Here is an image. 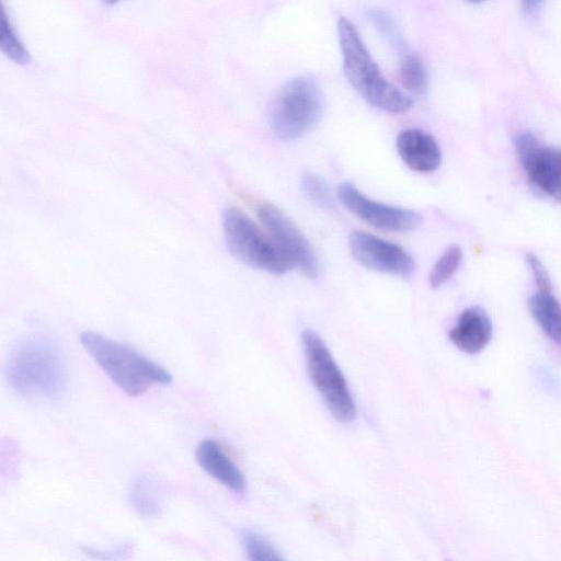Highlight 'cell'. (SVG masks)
I'll use <instances>...</instances> for the list:
<instances>
[{
    "label": "cell",
    "mask_w": 561,
    "mask_h": 561,
    "mask_svg": "<svg viewBox=\"0 0 561 561\" xmlns=\"http://www.w3.org/2000/svg\"><path fill=\"white\" fill-rule=\"evenodd\" d=\"M10 388L27 399L54 400L67 389L68 370L59 345L44 334H31L11 350L5 364Z\"/></svg>",
    "instance_id": "1"
},
{
    "label": "cell",
    "mask_w": 561,
    "mask_h": 561,
    "mask_svg": "<svg viewBox=\"0 0 561 561\" xmlns=\"http://www.w3.org/2000/svg\"><path fill=\"white\" fill-rule=\"evenodd\" d=\"M337 37L346 79L370 105L394 114L404 113L412 106L411 98L382 75L347 18L339 19Z\"/></svg>",
    "instance_id": "2"
},
{
    "label": "cell",
    "mask_w": 561,
    "mask_h": 561,
    "mask_svg": "<svg viewBox=\"0 0 561 561\" xmlns=\"http://www.w3.org/2000/svg\"><path fill=\"white\" fill-rule=\"evenodd\" d=\"M80 342L110 379L131 397L142 394L153 385H167L172 380L165 368L100 333L84 331Z\"/></svg>",
    "instance_id": "3"
},
{
    "label": "cell",
    "mask_w": 561,
    "mask_h": 561,
    "mask_svg": "<svg viewBox=\"0 0 561 561\" xmlns=\"http://www.w3.org/2000/svg\"><path fill=\"white\" fill-rule=\"evenodd\" d=\"M323 110L324 95L319 82L310 75H300L277 93L270 111V125L280 140H297L319 123Z\"/></svg>",
    "instance_id": "4"
},
{
    "label": "cell",
    "mask_w": 561,
    "mask_h": 561,
    "mask_svg": "<svg viewBox=\"0 0 561 561\" xmlns=\"http://www.w3.org/2000/svg\"><path fill=\"white\" fill-rule=\"evenodd\" d=\"M301 342L309 377L325 407L337 421L352 422L356 416V405L328 346L312 330L301 333Z\"/></svg>",
    "instance_id": "5"
},
{
    "label": "cell",
    "mask_w": 561,
    "mask_h": 561,
    "mask_svg": "<svg viewBox=\"0 0 561 561\" xmlns=\"http://www.w3.org/2000/svg\"><path fill=\"white\" fill-rule=\"evenodd\" d=\"M222 227L229 252L242 263L272 274H284L293 267L272 238L241 209L227 208Z\"/></svg>",
    "instance_id": "6"
},
{
    "label": "cell",
    "mask_w": 561,
    "mask_h": 561,
    "mask_svg": "<svg viewBox=\"0 0 561 561\" xmlns=\"http://www.w3.org/2000/svg\"><path fill=\"white\" fill-rule=\"evenodd\" d=\"M514 145L529 181L545 194L561 202V147L542 145L529 131L517 134Z\"/></svg>",
    "instance_id": "7"
},
{
    "label": "cell",
    "mask_w": 561,
    "mask_h": 561,
    "mask_svg": "<svg viewBox=\"0 0 561 561\" xmlns=\"http://www.w3.org/2000/svg\"><path fill=\"white\" fill-rule=\"evenodd\" d=\"M337 196L351 213L368 225L383 231L408 232L419 228L422 224V217L419 213L376 202L348 182L339 186Z\"/></svg>",
    "instance_id": "8"
},
{
    "label": "cell",
    "mask_w": 561,
    "mask_h": 561,
    "mask_svg": "<svg viewBox=\"0 0 561 561\" xmlns=\"http://www.w3.org/2000/svg\"><path fill=\"white\" fill-rule=\"evenodd\" d=\"M257 216L274 243L293 266L308 277H317L319 264L317 256L295 224L277 207L264 204L257 208Z\"/></svg>",
    "instance_id": "9"
},
{
    "label": "cell",
    "mask_w": 561,
    "mask_h": 561,
    "mask_svg": "<svg viewBox=\"0 0 561 561\" xmlns=\"http://www.w3.org/2000/svg\"><path fill=\"white\" fill-rule=\"evenodd\" d=\"M348 244L353 257L366 268L404 278L414 273L412 256L397 243L355 230L350 234Z\"/></svg>",
    "instance_id": "10"
},
{
    "label": "cell",
    "mask_w": 561,
    "mask_h": 561,
    "mask_svg": "<svg viewBox=\"0 0 561 561\" xmlns=\"http://www.w3.org/2000/svg\"><path fill=\"white\" fill-rule=\"evenodd\" d=\"M396 147L401 160L413 171L430 173L440 164V148L436 139L424 130H402L397 137Z\"/></svg>",
    "instance_id": "11"
},
{
    "label": "cell",
    "mask_w": 561,
    "mask_h": 561,
    "mask_svg": "<svg viewBox=\"0 0 561 561\" xmlns=\"http://www.w3.org/2000/svg\"><path fill=\"white\" fill-rule=\"evenodd\" d=\"M492 322L486 311L474 306L465 309L449 331V340L466 354L482 351L492 337Z\"/></svg>",
    "instance_id": "12"
},
{
    "label": "cell",
    "mask_w": 561,
    "mask_h": 561,
    "mask_svg": "<svg viewBox=\"0 0 561 561\" xmlns=\"http://www.w3.org/2000/svg\"><path fill=\"white\" fill-rule=\"evenodd\" d=\"M195 458L201 468L233 492H243L245 479L237 465L226 455L217 442L205 439L196 448Z\"/></svg>",
    "instance_id": "13"
},
{
    "label": "cell",
    "mask_w": 561,
    "mask_h": 561,
    "mask_svg": "<svg viewBox=\"0 0 561 561\" xmlns=\"http://www.w3.org/2000/svg\"><path fill=\"white\" fill-rule=\"evenodd\" d=\"M528 309L543 333L561 345V304L552 293H534L528 300Z\"/></svg>",
    "instance_id": "14"
},
{
    "label": "cell",
    "mask_w": 561,
    "mask_h": 561,
    "mask_svg": "<svg viewBox=\"0 0 561 561\" xmlns=\"http://www.w3.org/2000/svg\"><path fill=\"white\" fill-rule=\"evenodd\" d=\"M129 502L139 516L144 518L158 517L163 507L162 486L151 476H139L130 485Z\"/></svg>",
    "instance_id": "15"
},
{
    "label": "cell",
    "mask_w": 561,
    "mask_h": 561,
    "mask_svg": "<svg viewBox=\"0 0 561 561\" xmlns=\"http://www.w3.org/2000/svg\"><path fill=\"white\" fill-rule=\"evenodd\" d=\"M366 16L373 27L391 46L399 57V60L414 53L403 36L396 19L387 11L378 8H370Z\"/></svg>",
    "instance_id": "16"
},
{
    "label": "cell",
    "mask_w": 561,
    "mask_h": 561,
    "mask_svg": "<svg viewBox=\"0 0 561 561\" xmlns=\"http://www.w3.org/2000/svg\"><path fill=\"white\" fill-rule=\"evenodd\" d=\"M399 72L405 89L417 94L425 93L428 77L423 61L415 51L399 60Z\"/></svg>",
    "instance_id": "17"
},
{
    "label": "cell",
    "mask_w": 561,
    "mask_h": 561,
    "mask_svg": "<svg viewBox=\"0 0 561 561\" xmlns=\"http://www.w3.org/2000/svg\"><path fill=\"white\" fill-rule=\"evenodd\" d=\"M462 259V251L457 244L448 247L438 257L430 273V285L438 288L457 271Z\"/></svg>",
    "instance_id": "18"
},
{
    "label": "cell",
    "mask_w": 561,
    "mask_h": 561,
    "mask_svg": "<svg viewBox=\"0 0 561 561\" xmlns=\"http://www.w3.org/2000/svg\"><path fill=\"white\" fill-rule=\"evenodd\" d=\"M242 545L250 561H284L275 548L257 533L244 531Z\"/></svg>",
    "instance_id": "19"
},
{
    "label": "cell",
    "mask_w": 561,
    "mask_h": 561,
    "mask_svg": "<svg viewBox=\"0 0 561 561\" xmlns=\"http://www.w3.org/2000/svg\"><path fill=\"white\" fill-rule=\"evenodd\" d=\"M300 186L306 197L319 207L330 208L333 205L330 187L319 175L308 172L300 179Z\"/></svg>",
    "instance_id": "20"
},
{
    "label": "cell",
    "mask_w": 561,
    "mask_h": 561,
    "mask_svg": "<svg viewBox=\"0 0 561 561\" xmlns=\"http://www.w3.org/2000/svg\"><path fill=\"white\" fill-rule=\"evenodd\" d=\"M1 48L16 62H28L30 60L27 51L16 37L4 12L1 15Z\"/></svg>",
    "instance_id": "21"
},
{
    "label": "cell",
    "mask_w": 561,
    "mask_h": 561,
    "mask_svg": "<svg viewBox=\"0 0 561 561\" xmlns=\"http://www.w3.org/2000/svg\"><path fill=\"white\" fill-rule=\"evenodd\" d=\"M81 550L87 557L91 559H98L102 561H123L131 552V545L126 542L110 550H101L90 547H83Z\"/></svg>",
    "instance_id": "22"
},
{
    "label": "cell",
    "mask_w": 561,
    "mask_h": 561,
    "mask_svg": "<svg viewBox=\"0 0 561 561\" xmlns=\"http://www.w3.org/2000/svg\"><path fill=\"white\" fill-rule=\"evenodd\" d=\"M526 261L533 273L535 283L539 291H551L552 285L549 274L541 261L533 253L526 254Z\"/></svg>",
    "instance_id": "23"
},
{
    "label": "cell",
    "mask_w": 561,
    "mask_h": 561,
    "mask_svg": "<svg viewBox=\"0 0 561 561\" xmlns=\"http://www.w3.org/2000/svg\"><path fill=\"white\" fill-rule=\"evenodd\" d=\"M540 4H541V2H537V1H525L523 3V5H524L523 8L526 13L534 14L538 10Z\"/></svg>",
    "instance_id": "24"
}]
</instances>
